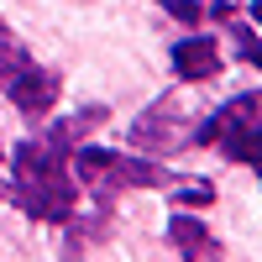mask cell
Here are the masks:
<instances>
[{"label":"cell","instance_id":"cell-5","mask_svg":"<svg viewBox=\"0 0 262 262\" xmlns=\"http://www.w3.org/2000/svg\"><path fill=\"white\" fill-rule=\"evenodd\" d=\"M173 137H184V111L179 100H158L142 121H131V147H168Z\"/></svg>","mask_w":262,"mask_h":262},{"label":"cell","instance_id":"cell-2","mask_svg":"<svg viewBox=\"0 0 262 262\" xmlns=\"http://www.w3.org/2000/svg\"><path fill=\"white\" fill-rule=\"evenodd\" d=\"M74 179L95 194H116V189H168V184H179V173L147 163V158H131V152L74 147Z\"/></svg>","mask_w":262,"mask_h":262},{"label":"cell","instance_id":"cell-4","mask_svg":"<svg viewBox=\"0 0 262 262\" xmlns=\"http://www.w3.org/2000/svg\"><path fill=\"white\" fill-rule=\"evenodd\" d=\"M58 90H63L58 74L53 69H32V63L6 79V95H11V105H16L21 116H48L53 105H58Z\"/></svg>","mask_w":262,"mask_h":262},{"label":"cell","instance_id":"cell-9","mask_svg":"<svg viewBox=\"0 0 262 262\" xmlns=\"http://www.w3.org/2000/svg\"><path fill=\"white\" fill-rule=\"evenodd\" d=\"M27 48H21V42L16 37H6V27H0V84H6L11 74H21V69H27Z\"/></svg>","mask_w":262,"mask_h":262},{"label":"cell","instance_id":"cell-8","mask_svg":"<svg viewBox=\"0 0 262 262\" xmlns=\"http://www.w3.org/2000/svg\"><path fill=\"white\" fill-rule=\"evenodd\" d=\"M100 121H105V111H100V105H90V111H79V116H69V121H58V126L48 131V142H53L58 152H74V147L90 137Z\"/></svg>","mask_w":262,"mask_h":262},{"label":"cell","instance_id":"cell-10","mask_svg":"<svg viewBox=\"0 0 262 262\" xmlns=\"http://www.w3.org/2000/svg\"><path fill=\"white\" fill-rule=\"evenodd\" d=\"M179 205H210L215 200V189L210 184H194V179H179V194H173Z\"/></svg>","mask_w":262,"mask_h":262},{"label":"cell","instance_id":"cell-13","mask_svg":"<svg viewBox=\"0 0 262 262\" xmlns=\"http://www.w3.org/2000/svg\"><path fill=\"white\" fill-rule=\"evenodd\" d=\"M252 168H257V173H262V158H257V163H252Z\"/></svg>","mask_w":262,"mask_h":262},{"label":"cell","instance_id":"cell-1","mask_svg":"<svg viewBox=\"0 0 262 262\" xmlns=\"http://www.w3.org/2000/svg\"><path fill=\"white\" fill-rule=\"evenodd\" d=\"M11 200L32 215V221H48L63 226L79 205L74 179L63 168V152L53 142H21L16 147V184H11Z\"/></svg>","mask_w":262,"mask_h":262},{"label":"cell","instance_id":"cell-11","mask_svg":"<svg viewBox=\"0 0 262 262\" xmlns=\"http://www.w3.org/2000/svg\"><path fill=\"white\" fill-rule=\"evenodd\" d=\"M163 6H168L173 16H179V21H189V27H200V21H205V11L194 6V0H163Z\"/></svg>","mask_w":262,"mask_h":262},{"label":"cell","instance_id":"cell-6","mask_svg":"<svg viewBox=\"0 0 262 262\" xmlns=\"http://www.w3.org/2000/svg\"><path fill=\"white\" fill-rule=\"evenodd\" d=\"M168 247L184 262H221V242H215L200 221H189V215H173L168 221Z\"/></svg>","mask_w":262,"mask_h":262},{"label":"cell","instance_id":"cell-12","mask_svg":"<svg viewBox=\"0 0 262 262\" xmlns=\"http://www.w3.org/2000/svg\"><path fill=\"white\" fill-rule=\"evenodd\" d=\"M252 21H262V0H252Z\"/></svg>","mask_w":262,"mask_h":262},{"label":"cell","instance_id":"cell-7","mask_svg":"<svg viewBox=\"0 0 262 262\" xmlns=\"http://www.w3.org/2000/svg\"><path fill=\"white\" fill-rule=\"evenodd\" d=\"M173 69H179V79L200 84L221 74V53H215L210 37H184V42H173Z\"/></svg>","mask_w":262,"mask_h":262},{"label":"cell","instance_id":"cell-3","mask_svg":"<svg viewBox=\"0 0 262 262\" xmlns=\"http://www.w3.org/2000/svg\"><path fill=\"white\" fill-rule=\"evenodd\" d=\"M200 142L221 147L231 163H257L262 158V95H236L221 116L200 126Z\"/></svg>","mask_w":262,"mask_h":262}]
</instances>
